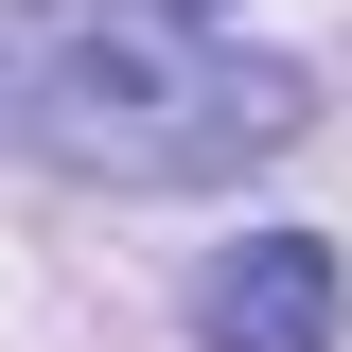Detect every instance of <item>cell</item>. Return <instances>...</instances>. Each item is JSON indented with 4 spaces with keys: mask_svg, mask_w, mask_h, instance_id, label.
<instances>
[{
    "mask_svg": "<svg viewBox=\"0 0 352 352\" xmlns=\"http://www.w3.org/2000/svg\"><path fill=\"white\" fill-rule=\"evenodd\" d=\"M317 88L212 53L176 0H0V141L53 176H106V194H194V176H247L300 141Z\"/></svg>",
    "mask_w": 352,
    "mask_h": 352,
    "instance_id": "obj_1",
    "label": "cell"
},
{
    "mask_svg": "<svg viewBox=\"0 0 352 352\" xmlns=\"http://www.w3.org/2000/svg\"><path fill=\"white\" fill-rule=\"evenodd\" d=\"M212 352H335V317H352V282H335V247L317 229H264V247H229L212 264Z\"/></svg>",
    "mask_w": 352,
    "mask_h": 352,
    "instance_id": "obj_2",
    "label": "cell"
},
{
    "mask_svg": "<svg viewBox=\"0 0 352 352\" xmlns=\"http://www.w3.org/2000/svg\"><path fill=\"white\" fill-rule=\"evenodd\" d=\"M176 18H212V0H176Z\"/></svg>",
    "mask_w": 352,
    "mask_h": 352,
    "instance_id": "obj_3",
    "label": "cell"
}]
</instances>
